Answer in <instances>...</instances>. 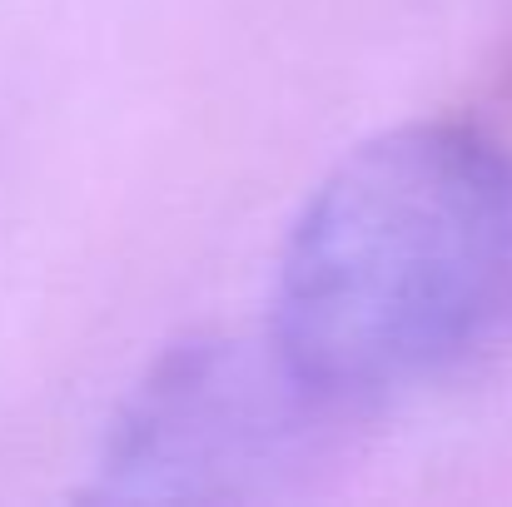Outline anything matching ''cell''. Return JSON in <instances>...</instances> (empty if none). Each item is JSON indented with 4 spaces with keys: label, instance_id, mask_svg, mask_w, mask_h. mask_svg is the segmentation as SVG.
Segmentation results:
<instances>
[{
    "label": "cell",
    "instance_id": "cell-1",
    "mask_svg": "<svg viewBox=\"0 0 512 507\" xmlns=\"http://www.w3.org/2000/svg\"><path fill=\"white\" fill-rule=\"evenodd\" d=\"M512 343V150L418 120L348 150L274 274L269 358L299 408L388 413Z\"/></svg>",
    "mask_w": 512,
    "mask_h": 507
}]
</instances>
